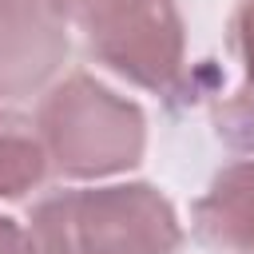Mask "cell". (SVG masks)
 <instances>
[{
  "instance_id": "2",
  "label": "cell",
  "mask_w": 254,
  "mask_h": 254,
  "mask_svg": "<svg viewBox=\"0 0 254 254\" xmlns=\"http://www.w3.org/2000/svg\"><path fill=\"white\" fill-rule=\"evenodd\" d=\"M36 131L64 179H111L143 163L147 115L91 71H67L36 107Z\"/></svg>"
},
{
  "instance_id": "3",
  "label": "cell",
  "mask_w": 254,
  "mask_h": 254,
  "mask_svg": "<svg viewBox=\"0 0 254 254\" xmlns=\"http://www.w3.org/2000/svg\"><path fill=\"white\" fill-rule=\"evenodd\" d=\"M87 56L119 79L171 95L187 67V28L175 0H83L71 16Z\"/></svg>"
},
{
  "instance_id": "7",
  "label": "cell",
  "mask_w": 254,
  "mask_h": 254,
  "mask_svg": "<svg viewBox=\"0 0 254 254\" xmlns=\"http://www.w3.org/2000/svg\"><path fill=\"white\" fill-rule=\"evenodd\" d=\"M52 171L48 147L36 131V119L0 107V198H24Z\"/></svg>"
},
{
  "instance_id": "6",
  "label": "cell",
  "mask_w": 254,
  "mask_h": 254,
  "mask_svg": "<svg viewBox=\"0 0 254 254\" xmlns=\"http://www.w3.org/2000/svg\"><path fill=\"white\" fill-rule=\"evenodd\" d=\"M226 48L234 64L242 67V83L226 99H214L210 123H214V135L230 151L254 155V0L234 4L230 24H226Z\"/></svg>"
},
{
  "instance_id": "1",
  "label": "cell",
  "mask_w": 254,
  "mask_h": 254,
  "mask_svg": "<svg viewBox=\"0 0 254 254\" xmlns=\"http://www.w3.org/2000/svg\"><path fill=\"white\" fill-rule=\"evenodd\" d=\"M183 238V222L155 183L67 187L28 210L32 254H179Z\"/></svg>"
},
{
  "instance_id": "4",
  "label": "cell",
  "mask_w": 254,
  "mask_h": 254,
  "mask_svg": "<svg viewBox=\"0 0 254 254\" xmlns=\"http://www.w3.org/2000/svg\"><path fill=\"white\" fill-rule=\"evenodd\" d=\"M71 16L60 0H0V99L52 87L71 56Z\"/></svg>"
},
{
  "instance_id": "9",
  "label": "cell",
  "mask_w": 254,
  "mask_h": 254,
  "mask_svg": "<svg viewBox=\"0 0 254 254\" xmlns=\"http://www.w3.org/2000/svg\"><path fill=\"white\" fill-rule=\"evenodd\" d=\"M60 4H64V8H67V16H75V12H79V4H83V0H60Z\"/></svg>"
},
{
  "instance_id": "8",
  "label": "cell",
  "mask_w": 254,
  "mask_h": 254,
  "mask_svg": "<svg viewBox=\"0 0 254 254\" xmlns=\"http://www.w3.org/2000/svg\"><path fill=\"white\" fill-rule=\"evenodd\" d=\"M0 254H32L28 226H20V222L8 218V214H0Z\"/></svg>"
},
{
  "instance_id": "5",
  "label": "cell",
  "mask_w": 254,
  "mask_h": 254,
  "mask_svg": "<svg viewBox=\"0 0 254 254\" xmlns=\"http://www.w3.org/2000/svg\"><path fill=\"white\" fill-rule=\"evenodd\" d=\"M194 238L214 254H254V159L226 163L190 206Z\"/></svg>"
}]
</instances>
